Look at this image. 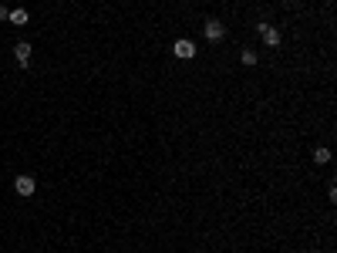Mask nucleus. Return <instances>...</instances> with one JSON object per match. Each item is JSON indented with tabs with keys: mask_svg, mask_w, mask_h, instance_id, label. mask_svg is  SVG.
Returning a JSON list of instances; mask_svg holds the SVG:
<instances>
[{
	"mask_svg": "<svg viewBox=\"0 0 337 253\" xmlns=\"http://www.w3.org/2000/svg\"><path fill=\"white\" fill-rule=\"evenodd\" d=\"M172 54L189 61V57H196V44H192V41H176V44H172Z\"/></svg>",
	"mask_w": 337,
	"mask_h": 253,
	"instance_id": "1",
	"label": "nucleus"
},
{
	"mask_svg": "<svg viewBox=\"0 0 337 253\" xmlns=\"http://www.w3.org/2000/svg\"><path fill=\"white\" fill-rule=\"evenodd\" d=\"M206 37H209V41H223L226 37L223 21H206Z\"/></svg>",
	"mask_w": 337,
	"mask_h": 253,
	"instance_id": "2",
	"label": "nucleus"
},
{
	"mask_svg": "<svg viewBox=\"0 0 337 253\" xmlns=\"http://www.w3.org/2000/svg\"><path fill=\"white\" fill-rule=\"evenodd\" d=\"M260 37H263V41H267L270 47H280V34L273 31L270 24H260Z\"/></svg>",
	"mask_w": 337,
	"mask_h": 253,
	"instance_id": "3",
	"label": "nucleus"
},
{
	"mask_svg": "<svg viewBox=\"0 0 337 253\" xmlns=\"http://www.w3.org/2000/svg\"><path fill=\"white\" fill-rule=\"evenodd\" d=\"M14 189H17L21 196H31V193H34V179H31V176H17V182H14Z\"/></svg>",
	"mask_w": 337,
	"mask_h": 253,
	"instance_id": "4",
	"label": "nucleus"
},
{
	"mask_svg": "<svg viewBox=\"0 0 337 253\" xmlns=\"http://www.w3.org/2000/svg\"><path fill=\"white\" fill-rule=\"evenodd\" d=\"M14 57H17L21 65H27V57H31V44H17V47H14Z\"/></svg>",
	"mask_w": 337,
	"mask_h": 253,
	"instance_id": "5",
	"label": "nucleus"
},
{
	"mask_svg": "<svg viewBox=\"0 0 337 253\" xmlns=\"http://www.w3.org/2000/svg\"><path fill=\"white\" fill-rule=\"evenodd\" d=\"M11 24L24 27V24H27V11H11Z\"/></svg>",
	"mask_w": 337,
	"mask_h": 253,
	"instance_id": "6",
	"label": "nucleus"
},
{
	"mask_svg": "<svg viewBox=\"0 0 337 253\" xmlns=\"http://www.w3.org/2000/svg\"><path fill=\"white\" fill-rule=\"evenodd\" d=\"M314 159H317V162H330V149H317Z\"/></svg>",
	"mask_w": 337,
	"mask_h": 253,
	"instance_id": "7",
	"label": "nucleus"
},
{
	"mask_svg": "<svg viewBox=\"0 0 337 253\" xmlns=\"http://www.w3.org/2000/svg\"><path fill=\"white\" fill-rule=\"evenodd\" d=\"M243 65H257V51H243Z\"/></svg>",
	"mask_w": 337,
	"mask_h": 253,
	"instance_id": "8",
	"label": "nucleus"
},
{
	"mask_svg": "<svg viewBox=\"0 0 337 253\" xmlns=\"http://www.w3.org/2000/svg\"><path fill=\"white\" fill-rule=\"evenodd\" d=\"M4 17H11V11H7V7H0V21H4Z\"/></svg>",
	"mask_w": 337,
	"mask_h": 253,
	"instance_id": "9",
	"label": "nucleus"
}]
</instances>
